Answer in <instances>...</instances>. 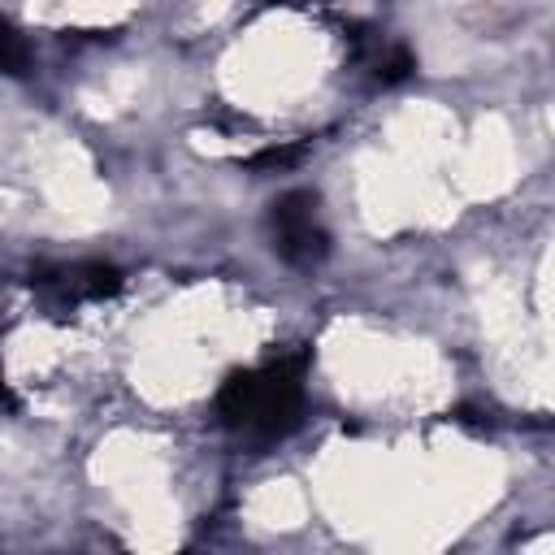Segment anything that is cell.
<instances>
[{"label":"cell","instance_id":"7a4b0ae2","mask_svg":"<svg viewBox=\"0 0 555 555\" xmlns=\"http://www.w3.org/2000/svg\"><path fill=\"white\" fill-rule=\"evenodd\" d=\"M273 238L291 264H317L325 256V230L317 221V199L295 191L273 204Z\"/></svg>","mask_w":555,"mask_h":555},{"label":"cell","instance_id":"6da1fadb","mask_svg":"<svg viewBox=\"0 0 555 555\" xmlns=\"http://www.w3.org/2000/svg\"><path fill=\"white\" fill-rule=\"evenodd\" d=\"M304 403V356H278L221 386L217 412L238 438H278L295 425Z\"/></svg>","mask_w":555,"mask_h":555},{"label":"cell","instance_id":"3957f363","mask_svg":"<svg viewBox=\"0 0 555 555\" xmlns=\"http://www.w3.org/2000/svg\"><path fill=\"white\" fill-rule=\"evenodd\" d=\"M43 291L65 308H78V304H95L104 299L108 291H117V273L104 269V264H74V269H61L56 278H43Z\"/></svg>","mask_w":555,"mask_h":555}]
</instances>
